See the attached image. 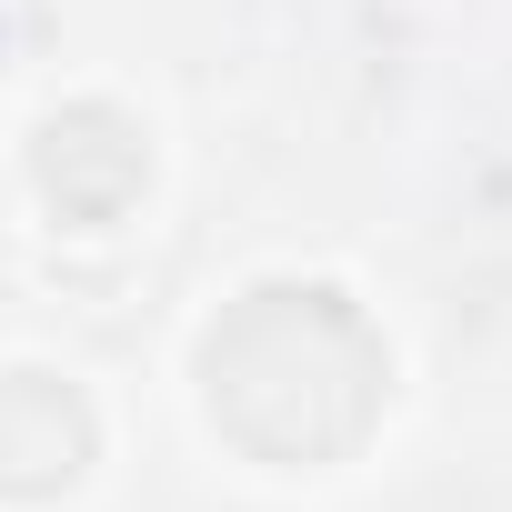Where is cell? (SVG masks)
Returning <instances> with one entry per match:
<instances>
[{"label":"cell","instance_id":"cell-1","mask_svg":"<svg viewBox=\"0 0 512 512\" xmlns=\"http://www.w3.org/2000/svg\"><path fill=\"white\" fill-rule=\"evenodd\" d=\"M81 452H91V422H81V402H71L61 382H41V372H11V382H0V482H11V492L71 482Z\"/></svg>","mask_w":512,"mask_h":512}]
</instances>
